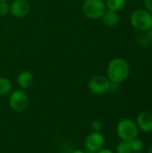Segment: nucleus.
<instances>
[{
    "label": "nucleus",
    "instance_id": "obj_5",
    "mask_svg": "<svg viewBox=\"0 0 152 153\" xmlns=\"http://www.w3.org/2000/svg\"><path fill=\"white\" fill-rule=\"evenodd\" d=\"M28 103L29 99L22 90H15L10 94L9 105L13 111L17 113L24 111L28 107Z\"/></svg>",
    "mask_w": 152,
    "mask_h": 153
},
{
    "label": "nucleus",
    "instance_id": "obj_10",
    "mask_svg": "<svg viewBox=\"0 0 152 153\" xmlns=\"http://www.w3.org/2000/svg\"><path fill=\"white\" fill-rule=\"evenodd\" d=\"M34 81V77L32 75V74L29 71H23L21 72L17 77V82L18 85L20 86L21 89H27L30 86H31V84L33 83Z\"/></svg>",
    "mask_w": 152,
    "mask_h": 153
},
{
    "label": "nucleus",
    "instance_id": "obj_25",
    "mask_svg": "<svg viewBox=\"0 0 152 153\" xmlns=\"http://www.w3.org/2000/svg\"><path fill=\"white\" fill-rule=\"evenodd\" d=\"M7 0H0V2H6Z\"/></svg>",
    "mask_w": 152,
    "mask_h": 153
},
{
    "label": "nucleus",
    "instance_id": "obj_20",
    "mask_svg": "<svg viewBox=\"0 0 152 153\" xmlns=\"http://www.w3.org/2000/svg\"><path fill=\"white\" fill-rule=\"evenodd\" d=\"M144 4L147 8V11H149L152 14V0H144Z\"/></svg>",
    "mask_w": 152,
    "mask_h": 153
},
{
    "label": "nucleus",
    "instance_id": "obj_26",
    "mask_svg": "<svg viewBox=\"0 0 152 153\" xmlns=\"http://www.w3.org/2000/svg\"><path fill=\"white\" fill-rule=\"evenodd\" d=\"M133 153H143V152H133Z\"/></svg>",
    "mask_w": 152,
    "mask_h": 153
},
{
    "label": "nucleus",
    "instance_id": "obj_21",
    "mask_svg": "<svg viewBox=\"0 0 152 153\" xmlns=\"http://www.w3.org/2000/svg\"><path fill=\"white\" fill-rule=\"evenodd\" d=\"M96 153H114L111 150H109V149H106V148H102V149H100L99 151H98Z\"/></svg>",
    "mask_w": 152,
    "mask_h": 153
},
{
    "label": "nucleus",
    "instance_id": "obj_8",
    "mask_svg": "<svg viewBox=\"0 0 152 153\" xmlns=\"http://www.w3.org/2000/svg\"><path fill=\"white\" fill-rule=\"evenodd\" d=\"M30 11V3L27 0H15L10 5L11 13L18 18L25 17Z\"/></svg>",
    "mask_w": 152,
    "mask_h": 153
},
{
    "label": "nucleus",
    "instance_id": "obj_22",
    "mask_svg": "<svg viewBox=\"0 0 152 153\" xmlns=\"http://www.w3.org/2000/svg\"><path fill=\"white\" fill-rule=\"evenodd\" d=\"M148 34H149V36H150V38L152 39V27L148 30Z\"/></svg>",
    "mask_w": 152,
    "mask_h": 153
},
{
    "label": "nucleus",
    "instance_id": "obj_9",
    "mask_svg": "<svg viewBox=\"0 0 152 153\" xmlns=\"http://www.w3.org/2000/svg\"><path fill=\"white\" fill-rule=\"evenodd\" d=\"M136 125L138 129L144 133H151L152 132V113L150 111H142L141 112L136 120Z\"/></svg>",
    "mask_w": 152,
    "mask_h": 153
},
{
    "label": "nucleus",
    "instance_id": "obj_12",
    "mask_svg": "<svg viewBox=\"0 0 152 153\" xmlns=\"http://www.w3.org/2000/svg\"><path fill=\"white\" fill-rule=\"evenodd\" d=\"M12 91L11 82L4 77H0V96H6Z\"/></svg>",
    "mask_w": 152,
    "mask_h": 153
},
{
    "label": "nucleus",
    "instance_id": "obj_2",
    "mask_svg": "<svg viewBox=\"0 0 152 153\" xmlns=\"http://www.w3.org/2000/svg\"><path fill=\"white\" fill-rule=\"evenodd\" d=\"M116 134L122 141L131 142L137 138L139 129L136 123L130 118L120 120L116 126Z\"/></svg>",
    "mask_w": 152,
    "mask_h": 153
},
{
    "label": "nucleus",
    "instance_id": "obj_15",
    "mask_svg": "<svg viewBox=\"0 0 152 153\" xmlns=\"http://www.w3.org/2000/svg\"><path fill=\"white\" fill-rule=\"evenodd\" d=\"M129 143H130L133 152H142L143 150L144 145H143V143L140 139L135 138L134 140H133Z\"/></svg>",
    "mask_w": 152,
    "mask_h": 153
},
{
    "label": "nucleus",
    "instance_id": "obj_16",
    "mask_svg": "<svg viewBox=\"0 0 152 153\" xmlns=\"http://www.w3.org/2000/svg\"><path fill=\"white\" fill-rule=\"evenodd\" d=\"M138 42L142 45V46H147L151 43L152 39L150 38L149 34H148V30H145V31H142L141 34L138 35Z\"/></svg>",
    "mask_w": 152,
    "mask_h": 153
},
{
    "label": "nucleus",
    "instance_id": "obj_13",
    "mask_svg": "<svg viewBox=\"0 0 152 153\" xmlns=\"http://www.w3.org/2000/svg\"><path fill=\"white\" fill-rule=\"evenodd\" d=\"M126 4V0H107L106 6L108 8V10L117 12L121 10Z\"/></svg>",
    "mask_w": 152,
    "mask_h": 153
},
{
    "label": "nucleus",
    "instance_id": "obj_17",
    "mask_svg": "<svg viewBox=\"0 0 152 153\" xmlns=\"http://www.w3.org/2000/svg\"><path fill=\"white\" fill-rule=\"evenodd\" d=\"M102 128H103V125H102L100 120L95 119V120L92 121V123H91V129H92L93 132H101Z\"/></svg>",
    "mask_w": 152,
    "mask_h": 153
},
{
    "label": "nucleus",
    "instance_id": "obj_1",
    "mask_svg": "<svg viewBox=\"0 0 152 153\" xmlns=\"http://www.w3.org/2000/svg\"><path fill=\"white\" fill-rule=\"evenodd\" d=\"M129 74L130 67L127 62L122 58H115L108 64V78L111 82L121 83L127 79Z\"/></svg>",
    "mask_w": 152,
    "mask_h": 153
},
{
    "label": "nucleus",
    "instance_id": "obj_6",
    "mask_svg": "<svg viewBox=\"0 0 152 153\" xmlns=\"http://www.w3.org/2000/svg\"><path fill=\"white\" fill-rule=\"evenodd\" d=\"M110 82L108 77L98 74L91 77L89 81V89L93 94L102 95L109 91Z\"/></svg>",
    "mask_w": 152,
    "mask_h": 153
},
{
    "label": "nucleus",
    "instance_id": "obj_14",
    "mask_svg": "<svg viewBox=\"0 0 152 153\" xmlns=\"http://www.w3.org/2000/svg\"><path fill=\"white\" fill-rule=\"evenodd\" d=\"M116 153H133L129 142L121 141L116 145Z\"/></svg>",
    "mask_w": 152,
    "mask_h": 153
},
{
    "label": "nucleus",
    "instance_id": "obj_11",
    "mask_svg": "<svg viewBox=\"0 0 152 153\" xmlns=\"http://www.w3.org/2000/svg\"><path fill=\"white\" fill-rule=\"evenodd\" d=\"M103 22L109 27L116 26L119 22V15L116 13V12L108 10L105 12L104 15L102 16Z\"/></svg>",
    "mask_w": 152,
    "mask_h": 153
},
{
    "label": "nucleus",
    "instance_id": "obj_3",
    "mask_svg": "<svg viewBox=\"0 0 152 153\" xmlns=\"http://www.w3.org/2000/svg\"><path fill=\"white\" fill-rule=\"evenodd\" d=\"M130 22L133 27L141 31L149 30L152 27V14L147 10L139 9L131 14Z\"/></svg>",
    "mask_w": 152,
    "mask_h": 153
},
{
    "label": "nucleus",
    "instance_id": "obj_19",
    "mask_svg": "<svg viewBox=\"0 0 152 153\" xmlns=\"http://www.w3.org/2000/svg\"><path fill=\"white\" fill-rule=\"evenodd\" d=\"M120 88V83L116 82H110V87H109V91L116 92Z\"/></svg>",
    "mask_w": 152,
    "mask_h": 153
},
{
    "label": "nucleus",
    "instance_id": "obj_7",
    "mask_svg": "<svg viewBox=\"0 0 152 153\" xmlns=\"http://www.w3.org/2000/svg\"><path fill=\"white\" fill-rule=\"evenodd\" d=\"M84 144L90 152L96 153L104 147L105 137L100 132H92L86 137Z\"/></svg>",
    "mask_w": 152,
    "mask_h": 153
},
{
    "label": "nucleus",
    "instance_id": "obj_24",
    "mask_svg": "<svg viewBox=\"0 0 152 153\" xmlns=\"http://www.w3.org/2000/svg\"><path fill=\"white\" fill-rule=\"evenodd\" d=\"M148 153H152V144L150 146V148H149V152Z\"/></svg>",
    "mask_w": 152,
    "mask_h": 153
},
{
    "label": "nucleus",
    "instance_id": "obj_18",
    "mask_svg": "<svg viewBox=\"0 0 152 153\" xmlns=\"http://www.w3.org/2000/svg\"><path fill=\"white\" fill-rule=\"evenodd\" d=\"M10 11V6L6 2H0V15L4 16Z\"/></svg>",
    "mask_w": 152,
    "mask_h": 153
},
{
    "label": "nucleus",
    "instance_id": "obj_4",
    "mask_svg": "<svg viewBox=\"0 0 152 153\" xmlns=\"http://www.w3.org/2000/svg\"><path fill=\"white\" fill-rule=\"evenodd\" d=\"M82 11L84 14L93 20L102 18L107 6L102 0H85L82 4Z\"/></svg>",
    "mask_w": 152,
    "mask_h": 153
},
{
    "label": "nucleus",
    "instance_id": "obj_23",
    "mask_svg": "<svg viewBox=\"0 0 152 153\" xmlns=\"http://www.w3.org/2000/svg\"><path fill=\"white\" fill-rule=\"evenodd\" d=\"M70 153H85L84 152H82V151H81V150H76V151H73V152H72Z\"/></svg>",
    "mask_w": 152,
    "mask_h": 153
}]
</instances>
